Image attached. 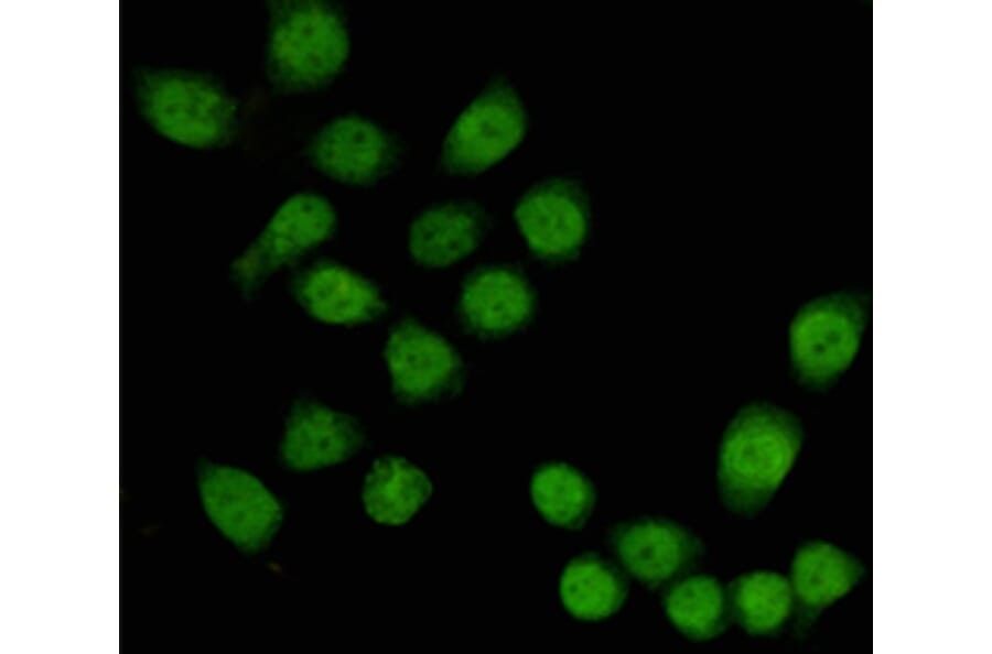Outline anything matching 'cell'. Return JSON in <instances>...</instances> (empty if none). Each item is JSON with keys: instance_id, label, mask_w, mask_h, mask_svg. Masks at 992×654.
<instances>
[{"instance_id": "9c48e42d", "label": "cell", "mask_w": 992, "mask_h": 654, "mask_svg": "<svg viewBox=\"0 0 992 654\" xmlns=\"http://www.w3.org/2000/svg\"><path fill=\"white\" fill-rule=\"evenodd\" d=\"M335 211L323 197L301 193L287 199L256 240L234 261L238 288L250 294L265 279L331 236Z\"/></svg>"}, {"instance_id": "d6986e66", "label": "cell", "mask_w": 992, "mask_h": 654, "mask_svg": "<svg viewBox=\"0 0 992 654\" xmlns=\"http://www.w3.org/2000/svg\"><path fill=\"white\" fill-rule=\"evenodd\" d=\"M432 490V482L417 466L399 456H385L366 476L363 503L374 521L401 525L424 505Z\"/></svg>"}, {"instance_id": "8fae6325", "label": "cell", "mask_w": 992, "mask_h": 654, "mask_svg": "<svg viewBox=\"0 0 992 654\" xmlns=\"http://www.w3.org/2000/svg\"><path fill=\"white\" fill-rule=\"evenodd\" d=\"M865 568L850 552L824 539H809L797 547L790 564L794 597V634L805 637L820 615L850 593Z\"/></svg>"}, {"instance_id": "ac0fdd59", "label": "cell", "mask_w": 992, "mask_h": 654, "mask_svg": "<svg viewBox=\"0 0 992 654\" xmlns=\"http://www.w3.org/2000/svg\"><path fill=\"white\" fill-rule=\"evenodd\" d=\"M559 590L561 601L571 615L583 621H599L621 610L629 585L623 569L590 552L568 563Z\"/></svg>"}, {"instance_id": "8992f818", "label": "cell", "mask_w": 992, "mask_h": 654, "mask_svg": "<svg viewBox=\"0 0 992 654\" xmlns=\"http://www.w3.org/2000/svg\"><path fill=\"white\" fill-rule=\"evenodd\" d=\"M197 486L203 509L216 528L238 549H265L279 530L283 510L251 473L202 460Z\"/></svg>"}, {"instance_id": "5b68a950", "label": "cell", "mask_w": 992, "mask_h": 654, "mask_svg": "<svg viewBox=\"0 0 992 654\" xmlns=\"http://www.w3.org/2000/svg\"><path fill=\"white\" fill-rule=\"evenodd\" d=\"M134 102L144 122L165 140L193 149L226 142L237 108L212 80L190 72L149 69L134 80Z\"/></svg>"}, {"instance_id": "2e32d148", "label": "cell", "mask_w": 992, "mask_h": 654, "mask_svg": "<svg viewBox=\"0 0 992 654\" xmlns=\"http://www.w3.org/2000/svg\"><path fill=\"white\" fill-rule=\"evenodd\" d=\"M533 294L528 282L504 266H489L471 275L460 296L464 323L484 336H502L515 331L530 317Z\"/></svg>"}, {"instance_id": "9a60e30c", "label": "cell", "mask_w": 992, "mask_h": 654, "mask_svg": "<svg viewBox=\"0 0 992 654\" xmlns=\"http://www.w3.org/2000/svg\"><path fill=\"white\" fill-rule=\"evenodd\" d=\"M299 304L314 318L338 325L365 323L385 308L377 287L356 272L334 262H317L293 284Z\"/></svg>"}, {"instance_id": "30bf717a", "label": "cell", "mask_w": 992, "mask_h": 654, "mask_svg": "<svg viewBox=\"0 0 992 654\" xmlns=\"http://www.w3.org/2000/svg\"><path fill=\"white\" fill-rule=\"evenodd\" d=\"M312 163L328 177L370 185L386 176L398 159L392 135L373 121L343 117L322 128L310 146Z\"/></svg>"}, {"instance_id": "7c38bea8", "label": "cell", "mask_w": 992, "mask_h": 654, "mask_svg": "<svg viewBox=\"0 0 992 654\" xmlns=\"http://www.w3.org/2000/svg\"><path fill=\"white\" fill-rule=\"evenodd\" d=\"M385 358L392 389L406 402L433 399L459 378L461 360L440 335L413 320H403L389 334Z\"/></svg>"}, {"instance_id": "5bb4252c", "label": "cell", "mask_w": 992, "mask_h": 654, "mask_svg": "<svg viewBox=\"0 0 992 654\" xmlns=\"http://www.w3.org/2000/svg\"><path fill=\"white\" fill-rule=\"evenodd\" d=\"M487 230V216L475 201L452 198L417 215L408 232L412 258L428 268H445L472 254Z\"/></svg>"}, {"instance_id": "ba28073f", "label": "cell", "mask_w": 992, "mask_h": 654, "mask_svg": "<svg viewBox=\"0 0 992 654\" xmlns=\"http://www.w3.org/2000/svg\"><path fill=\"white\" fill-rule=\"evenodd\" d=\"M517 231L528 249L550 261L575 257L591 229V208L575 181L553 176L527 187L513 208Z\"/></svg>"}, {"instance_id": "3957f363", "label": "cell", "mask_w": 992, "mask_h": 654, "mask_svg": "<svg viewBox=\"0 0 992 654\" xmlns=\"http://www.w3.org/2000/svg\"><path fill=\"white\" fill-rule=\"evenodd\" d=\"M530 123L519 88L505 76H494L452 117L439 149L440 167L455 178L487 174L522 146Z\"/></svg>"}, {"instance_id": "ffe728a7", "label": "cell", "mask_w": 992, "mask_h": 654, "mask_svg": "<svg viewBox=\"0 0 992 654\" xmlns=\"http://www.w3.org/2000/svg\"><path fill=\"white\" fill-rule=\"evenodd\" d=\"M726 589L733 621L751 636H776L792 618L789 579L780 573L746 571L733 578Z\"/></svg>"}, {"instance_id": "52a82bcc", "label": "cell", "mask_w": 992, "mask_h": 654, "mask_svg": "<svg viewBox=\"0 0 992 654\" xmlns=\"http://www.w3.org/2000/svg\"><path fill=\"white\" fill-rule=\"evenodd\" d=\"M607 539L622 569L653 591L665 590L693 573L705 554V545L697 533L659 515L617 523Z\"/></svg>"}, {"instance_id": "44dd1931", "label": "cell", "mask_w": 992, "mask_h": 654, "mask_svg": "<svg viewBox=\"0 0 992 654\" xmlns=\"http://www.w3.org/2000/svg\"><path fill=\"white\" fill-rule=\"evenodd\" d=\"M532 502L543 519L565 530H581L590 519L596 490L592 480L567 462L541 465L530 482Z\"/></svg>"}, {"instance_id": "6da1fadb", "label": "cell", "mask_w": 992, "mask_h": 654, "mask_svg": "<svg viewBox=\"0 0 992 654\" xmlns=\"http://www.w3.org/2000/svg\"><path fill=\"white\" fill-rule=\"evenodd\" d=\"M805 442L800 418L768 401L743 405L727 423L719 446L716 488L732 514L753 519L772 501Z\"/></svg>"}, {"instance_id": "277c9868", "label": "cell", "mask_w": 992, "mask_h": 654, "mask_svg": "<svg viewBox=\"0 0 992 654\" xmlns=\"http://www.w3.org/2000/svg\"><path fill=\"white\" fill-rule=\"evenodd\" d=\"M267 41V72L280 89L300 92L332 80L349 53L344 21L327 3H271Z\"/></svg>"}, {"instance_id": "7a4b0ae2", "label": "cell", "mask_w": 992, "mask_h": 654, "mask_svg": "<svg viewBox=\"0 0 992 654\" xmlns=\"http://www.w3.org/2000/svg\"><path fill=\"white\" fill-rule=\"evenodd\" d=\"M871 296L856 288L804 303L788 327L789 369L806 390L832 389L856 359L871 321Z\"/></svg>"}, {"instance_id": "4fadbf2b", "label": "cell", "mask_w": 992, "mask_h": 654, "mask_svg": "<svg viewBox=\"0 0 992 654\" xmlns=\"http://www.w3.org/2000/svg\"><path fill=\"white\" fill-rule=\"evenodd\" d=\"M358 423L347 414L301 400L287 419L280 453L285 465L306 471L339 464L363 445Z\"/></svg>"}, {"instance_id": "e0dca14e", "label": "cell", "mask_w": 992, "mask_h": 654, "mask_svg": "<svg viewBox=\"0 0 992 654\" xmlns=\"http://www.w3.org/2000/svg\"><path fill=\"white\" fill-rule=\"evenodd\" d=\"M661 604L673 628L693 642L713 640L733 622L726 586L712 575L678 579L664 590Z\"/></svg>"}]
</instances>
